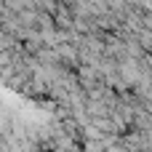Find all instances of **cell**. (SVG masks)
I'll return each mask as SVG.
<instances>
[{"label":"cell","mask_w":152,"mask_h":152,"mask_svg":"<svg viewBox=\"0 0 152 152\" xmlns=\"http://www.w3.org/2000/svg\"><path fill=\"white\" fill-rule=\"evenodd\" d=\"M136 40L142 43V48H144L147 53H152V32L147 29V27H144V29H142V32L136 35Z\"/></svg>","instance_id":"cell-1"},{"label":"cell","mask_w":152,"mask_h":152,"mask_svg":"<svg viewBox=\"0 0 152 152\" xmlns=\"http://www.w3.org/2000/svg\"><path fill=\"white\" fill-rule=\"evenodd\" d=\"M150 56H152V53H150Z\"/></svg>","instance_id":"cell-2"}]
</instances>
